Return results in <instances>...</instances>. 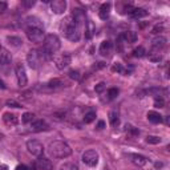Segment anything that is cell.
I'll use <instances>...</instances> for the list:
<instances>
[{"mask_svg": "<svg viewBox=\"0 0 170 170\" xmlns=\"http://www.w3.org/2000/svg\"><path fill=\"white\" fill-rule=\"evenodd\" d=\"M146 53V50L144 47H138V48H136L134 50H133V56L134 57H144Z\"/></svg>", "mask_w": 170, "mask_h": 170, "instance_id": "83f0119b", "label": "cell"}, {"mask_svg": "<svg viewBox=\"0 0 170 170\" xmlns=\"http://www.w3.org/2000/svg\"><path fill=\"white\" fill-rule=\"evenodd\" d=\"M132 157V161H133V164L137 165V166H144L147 162V160L144 155H141V154H132L130 155Z\"/></svg>", "mask_w": 170, "mask_h": 170, "instance_id": "7402d4cb", "label": "cell"}, {"mask_svg": "<svg viewBox=\"0 0 170 170\" xmlns=\"http://www.w3.org/2000/svg\"><path fill=\"white\" fill-rule=\"evenodd\" d=\"M0 88H2V89H4V88H5V85H4V82H3L2 80H0Z\"/></svg>", "mask_w": 170, "mask_h": 170, "instance_id": "7dc6e473", "label": "cell"}, {"mask_svg": "<svg viewBox=\"0 0 170 170\" xmlns=\"http://www.w3.org/2000/svg\"><path fill=\"white\" fill-rule=\"evenodd\" d=\"M118 93H120V90H118L117 88H112L108 90V96H109V100H113L116 99V97L118 96Z\"/></svg>", "mask_w": 170, "mask_h": 170, "instance_id": "4dcf8cb0", "label": "cell"}, {"mask_svg": "<svg viewBox=\"0 0 170 170\" xmlns=\"http://www.w3.org/2000/svg\"><path fill=\"white\" fill-rule=\"evenodd\" d=\"M112 50H113V44H112V41L109 40H105L101 43L100 45V53L102 56H109L112 53Z\"/></svg>", "mask_w": 170, "mask_h": 170, "instance_id": "9a60e30c", "label": "cell"}, {"mask_svg": "<svg viewBox=\"0 0 170 170\" xmlns=\"http://www.w3.org/2000/svg\"><path fill=\"white\" fill-rule=\"evenodd\" d=\"M82 162L86 164L88 166H96L97 162H99V153L96 150H86L84 154H82Z\"/></svg>", "mask_w": 170, "mask_h": 170, "instance_id": "52a82bcc", "label": "cell"}, {"mask_svg": "<svg viewBox=\"0 0 170 170\" xmlns=\"http://www.w3.org/2000/svg\"><path fill=\"white\" fill-rule=\"evenodd\" d=\"M104 128H105V122H104V121H99V124H97V129H104Z\"/></svg>", "mask_w": 170, "mask_h": 170, "instance_id": "7bdbcfd3", "label": "cell"}, {"mask_svg": "<svg viewBox=\"0 0 170 170\" xmlns=\"http://www.w3.org/2000/svg\"><path fill=\"white\" fill-rule=\"evenodd\" d=\"M50 9L56 15L64 13V11L67 9V2L65 0H53V2H50Z\"/></svg>", "mask_w": 170, "mask_h": 170, "instance_id": "9c48e42d", "label": "cell"}, {"mask_svg": "<svg viewBox=\"0 0 170 170\" xmlns=\"http://www.w3.org/2000/svg\"><path fill=\"white\" fill-rule=\"evenodd\" d=\"M110 8H112V4H110V3H104V4L100 7L99 15H100V17H101L102 20H106L108 17H109V15H110Z\"/></svg>", "mask_w": 170, "mask_h": 170, "instance_id": "2e32d148", "label": "cell"}, {"mask_svg": "<svg viewBox=\"0 0 170 170\" xmlns=\"http://www.w3.org/2000/svg\"><path fill=\"white\" fill-rule=\"evenodd\" d=\"M166 37L165 36H157V37L153 39V41H151V44H153V47L155 49H161L164 48V47L166 45Z\"/></svg>", "mask_w": 170, "mask_h": 170, "instance_id": "e0dca14e", "label": "cell"}, {"mask_svg": "<svg viewBox=\"0 0 170 170\" xmlns=\"http://www.w3.org/2000/svg\"><path fill=\"white\" fill-rule=\"evenodd\" d=\"M27 61H28V64H29V67L32 68V69H37L41 64V59H40V56H39L37 50L36 49L29 50L28 55H27Z\"/></svg>", "mask_w": 170, "mask_h": 170, "instance_id": "ba28073f", "label": "cell"}, {"mask_svg": "<svg viewBox=\"0 0 170 170\" xmlns=\"http://www.w3.org/2000/svg\"><path fill=\"white\" fill-rule=\"evenodd\" d=\"M109 121L112 126H117L120 124V118H118V113L116 110H112L109 113Z\"/></svg>", "mask_w": 170, "mask_h": 170, "instance_id": "cb8c5ba5", "label": "cell"}, {"mask_svg": "<svg viewBox=\"0 0 170 170\" xmlns=\"http://www.w3.org/2000/svg\"><path fill=\"white\" fill-rule=\"evenodd\" d=\"M72 17H73V21L76 24H82L85 21V12L80 8H76L73 9V12H72Z\"/></svg>", "mask_w": 170, "mask_h": 170, "instance_id": "5bb4252c", "label": "cell"}, {"mask_svg": "<svg viewBox=\"0 0 170 170\" xmlns=\"http://www.w3.org/2000/svg\"><path fill=\"white\" fill-rule=\"evenodd\" d=\"M71 60L72 57L69 53H64V55H60L59 57H56L55 63H56V67L59 68V69H64V68H67L68 65L71 64Z\"/></svg>", "mask_w": 170, "mask_h": 170, "instance_id": "30bf717a", "label": "cell"}, {"mask_svg": "<svg viewBox=\"0 0 170 170\" xmlns=\"http://www.w3.org/2000/svg\"><path fill=\"white\" fill-rule=\"evenodd\" d=\"M48 124L43 120H36L31 122V129L33 132H44V130H48Z\"/></svg>", "mask_w": 170, "mask_h": 170, "instance_id": "4fadbf2b", "label": "cell"}, {"mask_svg": "<svg viewBox=\"0 0 170 170\" xmlns=\"http://www.w3.org/2000/svg\"><path fill=\"white\" fill-rule=\"evenodd\" d=\"M49 86V88H52V89H55V88H59V86L61 85H64V82L60 80V78H53V80H50L48 84H47Z\"/></svg>", "mask_w": 170, "mask_h": 170, "instance_id": "484cf974", "label": "cell"}, {"mask_svg": "<svg viewBox=\"0 0 170 170\" xmlns=\"http://www.w3.org/2000/svg\"><path fill=\"white\" fill-rule=\"evenodd\" d=\"M48 153L53 158H67L72 154V149L64 141H53L48 146Z\"/></svg>", "mask_w": 170, "mask_h": 170, "instance_id": "6da1fadb", "label": "cell"}, {"mask_svg": "<svg viewBox=\"0 0 170 170\" xmlns=\"http://www.w3.org/2000/svg\"><path fill=\"white\" fill-rule=\"evenodd\" d=\"M165 105V101L162 97H155V100H154V106L155 108H164Z\"/></svg>", "mask_w": 170, "mask_h": 170, "instance_id": "836d02e7", "label": "cell"}, {"mask_svg": "<svg viewBox=\"0 0 170 170\" xmlns=\"http://www.w3.org/2000/svg\"><path fill=\"white\" fill-rule=\"evenodd\" d=\"M25 33H27V37L29 39V41L35 43V44H40L45 39L44 29H40V28H27Z\"/></svg>", "mask_w": 170, "mask_h": 170, "instance_id": "277c9868", "label": "cell"}, {"mask_svg": "<svg viewBox=\"0 0 170 170\" xmlns=\"http://www.w3.org/2000/svg\"><path fill=\"white\" fill-rule=\"evenodd\" d=\"M5 8H7V3H4V2H0V12H4Z\"/></svg>", "mask_w": 170, "mask_h": 170, "instance_id": "b9f144b4", "label": "cell"}, {"mask_svg": "<svg viewBox=\"0 0 170 170\" xmlns=\"http://www.w3.org/2000/svg\"><path fill=\"white\" fill-rule=\"evenodd\" d=\"M149 59H150V61H154V63H160V61L162 60V56L160 55V53H150Z\"/></svg>", "mask_w": 170, "mask_h": 170, "instance_id": "d6a6232c", "label": "cell"}, {"mask_svg": "<svg viewBox=\"0 0 170 170\" xmlns=\"http://www.w3.org/2000/svg\"><path fill=\"white\" fill-rule=\"evenodd\" d=\"M27 24H28L27 28H40V29H43V25L37 17H28Z\"/></svg>", "mask_w": 170, "mask_h": 170, "instance_id": "603a6c76", "label": "cell"}, {"mask_svg": "<svg viewBox=\"0 0 170 170\" xmlns=\"http://www.w3.org/2000/svg\"><path fill=\"white\" fill-rule=\"evenodd\" d=\"M3 121H4L7 125H16L17 122H19L16 114H13V113H4L3 114Z\"/></svg>", "mask_w": 170, "mask_h": 170, "instance_id": "ffe728a7", "label": "cell"}, {"mask_svg": "<svg viewBox=\"0 0 170 170\" xmlns=\"http://www.w3.org/2000/svg\"><path fill=\"white\" fill-rule=\"evenodd\" d=\"M112 71H114V72H124V69H122V65H121L120 63L114 64L113 68H112Z\"/></svg>", "mask_w": 170, "mask_h": 170, "instance_id": "f35d334b", "label": "cell"}, {"mask_svg": "<svg viewBox=\"0 0 170 170\" xmlns=\"http://www.w3.org/2000/svg\"><path fill=\"white\" fill-rule=\"evenodd\" d=\"M7 106H9V108H21V105L17 101H15V100H8L7 101Z\"/></svg>", "mask_w": 170, "mask_h": 170, "instance_id": "e575fe53", "label": "cell"}, {"mask_svg": "<svg viewBox=\"0 0 170 170\" xmlns=\"http://www.w3.org/2000/svg\"><path fill=\"white\" fill-rule=\"evenodd\" d=\"M162 29H164V27L158 24V25H155V27L153 28V31H151V33H160V32H161Z\"/></svg>", "mask_w": 170, "mask_h": 170, "instance_id": "60d3db41", "label": "cell"}, {"mask_svg": "<svg viewBox=\"0 0 170 170\" xmlns=\"http://www.w3.org/2000/svg\"><path fill=\"white\" fill-rule=\"evenodd\" d=\"M96 118V112H88L84 117V122L85 124H90L92 121H95Z\"/></svg>", "mask_w": 170, "mask_h": 170, "instance_id": "4316f807", "label": "cell"}, {"mask_svg": "<svg viewBox=\"0 0 170 170\" xmlns=\"http://www.w3.org/2000/svg\"><path fill=\"white\" fill-rule=\"evenodd\" d=\"M0 138H3V134H0Z\"/></svg>", "mask_w": 170, "mask_h": 170, "instance_id": "c3c4849f", "label": "cell"}, {"mask_svg": "<svg viewBox=\"0 0 170 170\" xmlns=\"http://www.w3.org/2000/svg\"><path fill=\"white\" fill-rule=\"evenodd\" d=\"M121 37L125 43H134L137 40V33L133 31H126L121 35Z\"/></svg>", "mask_w": 170, "mask_h": 170, "instance_id": "44dd1931", "label": "cell"}, {"mask_svg": "<svg viewBox=\"0 0 170 170\" xmlns=\"http://www.w3.org/2000/svg\"><path fill=\"white\" fill-rule=\"evenodd\" d=\"M64 32L67 36L68 40L71 41H78L81 37V32H80V25L76 24L73 20L67 19L64 23Z\"/></svg>", "mask_w": 170, "mask_h": 170, "instance_id": "7a4b0ae2", "label": "cell"}, {"mask_svg": "<svg viewBox=\"0 0 170 170\" xmlns=\"http://www.w3.org/2000/svg\"><path fill=\"white\" fill-rule=\"evenodd\" d=\"M133 19H141V17L147 16V11L145 8H133V11L129 13Z\"/></svg>", "mask_w": 170, "mask_h": 170, "instance_id": "ac0fdd59", "label": "cell"}, {"mask_svg": "<svg viewBox=\"0 0 170 170\" xmlns=\"http://www.w3.org/2000/svg\"><path fill=\"white\" fill-rule=\"evenodd\" d=\"M16 170H28V168L25 165H19V166H16Z\"/></svg>", "mask_w": 170, "mask_h": 170, "instance_id": "ee69618b", "label": "cell"}, {"mask_svg": "<svg viewBox=\"0 0 170 170\" xmlns=\"http://www.w3.org/2000/svg\"><path fill=\"white\" fill-rule=\"evenodd\" d=\"M92 27H93V24L89 21V23H88V28L85 29V37L86 39H90V36H92Z\"/></svg>", "mask_w": 170, "mask_h": 170, "instance_id": "8d00e7d4", "label": "cell"}, {"mask_svg": "<svg viewBox=\"0 0 170 170\" xmlns=\"http://www.w3.org/2000/svg\"><path fill=\"white\" fill-rule=\"evenodd\" d=\"M33 117H35V116L32 113H24L23 117H21V121H23L24 124H29V122L33 121Z\"/></svg>", "mask_w": 170, "mask_h": 170, "instance_id": "f546056e", "label": "cell"}, {"mask_svg": "<svg viewBox=\"0 0 170 170\" xmlns=\"http://www.w3.org/2000/svg\"><path fill=\"white\" fill-rule=\"evenodd\" d=\"M7 40H8V43L12 47H20L21 44H23V40H21L19 36H8Z\"/></svg>", "mask_w": 170, "mask_h": 170, "instance_id": "d4e9b609", "label": "cell"}, {"mask_svg": "<svg viewBox=\"0 0 170 170\" xmlns=\"http://www.w3.org/2000/svg\"><path fill=\"white\" fill-rule=\"evenodd\" d=\"M60 170H78V169H77V166H76L75 164L68 162V164H64L63 166H61Z\"/></svg>", "mask_w": 170, "mask_h": 170, "instance_id": "1f68e13d", "label": "cell"}, {"mask_svg": "<svg viewBox=\"0 0 170 170\" xmlns=\"http://www.w3.org/2000/svg\"><path fill=\"white\" fill-rule=\"evenodd\" d=\"M96 92L97 93H102L104 92V89H105V82H99V84L96 85Z\"/></svg>", "mask_w": 170, "mask_h": 170, "instance_id": "74e56055", "label": "cell"}, {"mask_svg": "<svg viewBox=\"0 0 170 170\" xmlns=\"http://www.w3.org/2000/svg\"><path fill=\"white\" fill-rule=\"evenodd\" d=\"M27 149L28 151L32 154V155H36V157H40L43 154V151H44V146H43V144L40 141L37 140H29L27 142Z\"/></svg>", "mask_w": 170, "mask_h": 170, "instance_id": "8992f818", "label": "cell"}, {"mask_svg": "<svg viewBox=\"0 0 170 170\" xmlns=\"http://www.w3.org/2000/svg\"><path fill=\"white\" fill-rule=\"evenodd\" d=\"M35 0H23V4L25 5V7H28V8H29V7H32V5H35Z\"/></svg>", "mask_w": 170, "mask_h": 170, "instance_id": "ab89813d", "label": "cell"}, {"mask_svg": "<svg viewBox=\"0 0 170 170\" xmlns=\"http://www.w3.org/2000/svg\"><path fill=\"white\" fill-rule=\"evenodd\" d=\"M154 166H155V168H157V169H161L162 166H164V164H162V162H155V164H154Z\"/></svg>", "mask_w": 170, "mask_h": 170, "instance_id": "f6af8a7d", "label": "cell"}, {"mask_svg": "<svg viewBox=\"0 0 170 170\" xmlns=\"http://www.w3.org/2000/svg\"><path fill=\"white\" fill-rule=\"evenodd\" d=\"M0 170H8V166L7 165H0Z\"/></svg>", "mask_w": 170, "mask_h": 170, "instance_id": "bcb514c9", "label": "cell"}, {"mask_svg": "<svg viewBox=\"0 0 170 170\" xmlns=\"http://www.w3.org/2000/svg\"><path fill=\"white\" fill-rule=\"evenodd\" d=\"M146 142L147 144H151V145H157V144L161 142V138L157 136H147L146 137Z\"/></svg>", "mask_w": 170, "mask_h": 170, "instance_id": "f1b7e54d", "label": "cell"}, {"mask_svg": "<svg viewBox=\"0 0 170 170\" xmlns=\"http://www.w3.org/2000/svg\"><path fill=\"white\" fill-rule=\"evenodd\" d=\"M11 61H12V56H11L9 50L0 47V65H8L11 64Z\"/></svg>", "mask_w": 170, "mask_h": 170, "instance_id": "7c38bea8", "label": "cell"}, {"mask_svg": "<svg viewBox=\"0 0 170 170\" xmlns=\"http://www.w3.org/2000/svg\"><path fill=\"white\" fill-rule=\"evenodd\" d=\"M36 168L39 170H52L53 165H52V162L49 160H47V158L39 157V160L36 161Z\"/></svg>", "mask_w": 170, "mask_h": 170, "instance_id": "8fae6325", "label": "cell"}, {"mask_svg": "<svg viewBox=\"0 0 170 170\" xmlns=\"http://www.w3.org/2000/svg\"><path fill=\"white\" fill-rule=\"evenodd\" d=\"M147 120L151 124H160V122H162V116L154 110H150V112H147Z\"/></svg>", "mask_w": 170, "mask_h": 170, "instance_id": "d6986e66", "label": "cell"}, {"mask_svg": "<svg viewBox=\"0 0 170 170\" xmlns=\"http://www.w3.org/2000/svg\"><path fill=\"white\" fill-rule=\"evenodd\" d=\"M69 77L72 80H80V73H78V71H73L72 69L69 72Z\"/></svg>", "mask_w": 170, "mask_h": 170, "instance_id": "d590c367", "label": "cell"}, {"mask_svg": "<svg viewBox=\"0 0 170 170\" xmlns=\"http://www.w3.org/2000/svg\"><path fill=\"white\" fill-rule=\"evenodd\" d=\"M43 43H44V44H43V49H44L47 53H49L50 56H52L53 53H56L57 50L60 49V47H61L60 39L57 37L56 35H53V33L47 35Z\"/></svg>", "mask_w": 170, "mask_h": 170, "instance_id": "3957f363", "label": "cell"}, {"mask_svg": "<svg viewBox=\"0 0 170 170\" xmlns=\"http://www.w3.org/2000/svg\"><path fill=\"white\" fill-rule=\"evenodd\" d=\"M15 73L17 78V84H19L20 88H24L28 82V78H27V72H25V68L23 64L19 63L15 65Z\"/></svg>", "mask_w": 170, "mask_h": 170, "instance_id": "5b68a950", "label": "cell"}, {"mask_svg": "<svg viewBox=\"0 0 170 170\" xmlns=\"http://www.w3.org/2000/svg\"><path fill=\"white\" fill-rule=\"evenodd\" d=\"M105 170H108V169H105Z\"/></svg>", "mask_w": 170, "mask_h": 170, "instance_id": "681fc988", "label": "cell"}]
</instances>
